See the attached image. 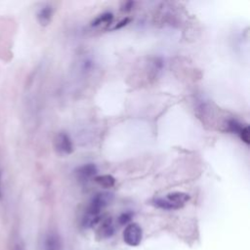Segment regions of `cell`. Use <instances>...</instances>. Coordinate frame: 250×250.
Instances as JSON below:
<instances>
[{"instance_id":"obj_1","label":"cell","mask_w":250,"mask_h":250,"mask_svg":"<svg viewBox=\"0 0 250 250\" xmlns=\"http://www.w3.org/2000/svg\"><path fill=\"white\" fill-rule=\"evenodd\" d=\"M112 194L107 192H100L97 193L91 200L87 212L85 215L94 217V218H101L102 210L111 201Z\"/></svg>"},{"instance_id":"obj_2","label":"cell","mask_w":250,"mask_h":250,"mask_svg":"<svg viewBox=\"0 0 250 250\" xmlns=\"http://www.w3.org/2000/svg\"><path fill=\"white\" fill-rule=\"evenodd\" d=\"M143 236V231L141 227L136 223H131L127 225L123 231L124 241L130 246H137L141 243Z\"/></svg>"},{"instance_id":"obj_3","label":"cell","mask_w":250,"mask_h":250,"mask_svg":"<svg viewBox=\"0 0 250 250\" xmlns=\"http://www.w3.org/2000/svg\"><path fill=\"white\" fill-rule=\"evenodd\" d=\"M56 149L62 154H69L73 150V146L70 138L65 133H60L55 139Z\"/></svg>"},{"instance_id":"obj_4","label":"cell","mask_w":250,"mask_h":250,"mask_svg":"<svg viewBox=\"0 0 250 250\" xmlns=\"http://www.w3.org/2000/svg\"><path fill=\"white\" fill-rule=\"evenodd\" d=\"M97 172H98L97 166L95 164L88 163V164L82 165L79 168H77L75 174L79 180L87 181V180L91 179L92 177H94Z\"/></svg>"},{"instance_id":"obj_5","label":"cell","mask_w":250,"mask_h":250,"mask_svg":"<svg viewBox=\"0 0 250 250\" xmlns=\"http://www.w3.org/2000/svg\"><path fill=\"white\" fill-rule=\"evenodd\" d=\"M53 17V8L50 5H44L42 6L36 14L37 21L40 25L46 26L50 23Z\"/></svg>"},{"instance_id":"obj_6","label":"cell","mask_w":250,"mask_h":250,"mask_svg":"<svg viewBox=\"0 0 250 250\" xmlns=\"http://www.w3.org/2000/svg\"><path fill=\"white\" fill-rule=\"evenodd\" d=\"M62 240L61 237L54 232L47 234L44 240V249L45 250H62Z\"/></svg>"},{"instance_id":"obj_7","label":"cell","mask_w":250,"mask_h":250,"mask_svg":"<svg viewBox=\"0 0 250 250\" xmlns=\"http://www.w3.org/2000/svg\"><path fill=\"white\" fill-rule=\"evenodd\" d=\"M166 198L172 203H174L175 205H177L179 208H181L185 205L186 202L189 200V195L183 191H174V192L168 193Z\"/></svg>"},{"instance_id":"obj_8","label":"cell","mask_w":250,"mask_h":250,"mask_svg":"<svg viewBox=\"0 0 250 250\" xmlns=\"http://www.w3.org/2000/svg\"><path fill=\"white\" fill-rule=\"evenodd\" d=\"M113 230H114V228H113L112 220L110 218H106L102 222L101 226L99 227L98 236L100 238H106L113 233Z\"/></svg>"},{"instance_id":"obj_9","label":"cell","mask_w":250,"mask_h":250,"mask_svg":"<svg viewBox=\"0 0 250 250\" xmlns=\"http://www.w3.org/2000/svg\"><path fill=\"white\" fill-rule=\"evenodd\" d=\"M152 204L158 208L161 209H165V210H175V209H179V207L177 205H175L174 203H172L171 201H169L166 197H158V198H154L152 200Z\"/></svg>"},{"instance_id":"obj_10","label":"cell","mask_w":250,"mask_h":250,"mask_svg":"<svg viewBox=\"0 0 250 250\" xmlns=\"http://www.w3.org/2000/svg\"><path fill=\"white\" fill-rule=\"evenodd\" d=\"M96 183H98L100 186L104 188H111L115 184V179L113 176L105 174V175H100L95 177Z\"/></svg>"},{"instance_id":"obj_11","label":"cell","mask_w":250,"mask_h":250,"mask_svg":"<svg viewBox=\"0 0 250 250\" xmlns=\"http://www.w3.org/2000/svg\"><path fill=\"white\" fill-rule=\"evenodd\" d=\"M112 19H113V15L111 13H104V14L98 16L91 22V25L92 26H99L101 24H107V23L111 22Z\"/></svg>"},{"instance_id":"obj_12","label":"cell","mask_w":250,"mask_h":250,"mask_svg":"<svg viewBox=\"0 0 250 250\" xmlns=\"http://www.w3.org/2000/svg\"><path fill=\"white\" fill-rule=\"evenodd\" d=\"M240 139L245 143V144H249L250 143V134H249V127L248 126H245L241 128V130L239 131L238 133Z\"/></svg>"},{"instance_id":"obj_13","label":"cell","mask_w":250,"mask_h":250,"mask_svg":"<svg viewBox=\"0 0 250 250\" xmlns=\"http://www.w3.org/2000/svg\"><path fill=\"white\" fill-rule=\"evenodd\" d=\"M228 126H229V130L230 132H232V133H235V134H238L239 131H240L241 128H242L241 124L238 123V122H237L236 120H234V119L229 120Z\"/></svg>"},{"instance_id":"obj_14","label":"cell","mask_w":250,"mask_h":250,"mask_svg":"<svg viewBox=\"0 0 250 250\" xmlns=\"http://www.w3.org/2000/svg\"><path fill=\"white\" fill-rule=\"evenodd\" d=\"M132 219V214L131 213H123L120 215L118 221L121 225H125V224H128Z\"/></svg>"},{"instance_id":"obj_15","label":"cell","mask_w":250,"mask_h":250,"mask_svg":"<svg viewBox=\"0 0 250 250\" xmlns=\"http://www.w3.org/2000/svg\"><path fill=\"white\" fill-rule=\"evenodd\" d=\"M130 18H125V19H123L121 21H119L113 28L114 29H118V28H121V27H123V26H125V25H127L129 22H130Z\"/></svg>"},{"instance_id":"obj_16","label":"cell","mask_w":250,"mask_h":250,"mask_svg":"<svg viewBox=\"0 0 250 250\" xmlns=\"http://www.w3.org/2000/svg\"><path fill=\"white\" fill-rule=\"evenodd\" d=\"M132 7H133V2H126V3L124 4V6L122 7V10H124V11H130Z\"/></svg>"},{"instance_id":"obj_17","label":"cell","mask_w":250,"mask_h":250,"mask_svg":"<svg viewBox=\"0 0 250 250\" xmlns=\"http://www.w3.org/2000/svg\"><path fill=\"white\" fill-rule=\"evenodd\" d=\"M2 197V188H1V172H0V198Z\"/></svg>"}]
</instances>
